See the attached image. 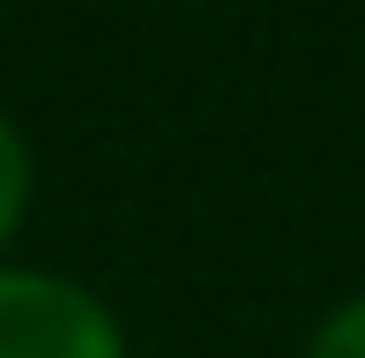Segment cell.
I'll list each match as a JSON object with an SVG mask.
<instances>
[{
	"label": "cell",
	"instance_id": "obj_1",
	"mask_svg": "<svg viewBox=\"0 0 365 358\" xmlns=\"http://www.w3.org/2000/svg\"><path fill=\"white\" fill-rule=\"evenodd\" d=\"M0 358H135L105 299L68 269L0 262Z\"/></svg>",
	"mask_w": 365,
	"mask_h": 358
},
{
	"label": "cell",
	"instance_id": "obj_2",
	"mask_svg": "<svg viewBox=\"0 0 365 358\" xmlns=\"http://www.w3.org/2000/svg\"><path fill=\"white\" fill-rule=\"evenodd\" d=\"M30 202H38V157H30V135L15 127V112L0 105V262H8V247L23 239Z\"/></svg>",
	"mask_w": 365,
	"mask_h": 358
},
{
	"label": "cell",
	"instance_id": "obj_3",
	"mask_svg": "<svg viewBox=\"0 0 365 358\" xmlns=\"http://www.w3.org/2000/svg\"><path fill=\"white\" fill-rule=\"evenodd\" d=\"M298 358H365V291L328 306V314L313 321V336H306Z\"/></svg>",
	"mask_w": 365,
	"mask_h": 358
}]
</instances>
